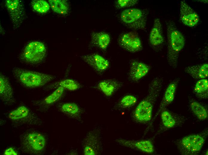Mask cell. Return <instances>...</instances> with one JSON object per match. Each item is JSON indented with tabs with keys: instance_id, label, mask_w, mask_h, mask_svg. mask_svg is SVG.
<instances>
[{
	"instance_id": "cell-16",
	"label": "cell",
	"mask_w": 208,
	"mask_h": 155,
	"mask_svg": "<svg viewBox=\"0 0 208 155\" xmlns=\"http://www.w3.org/2000/svg\"><path fill=\"white\" fill-rule=\"evenodd\" d=\"M150 69V66L143 62L132 60L130 62L128 78L132 82H136L146 76Z\"/></svg>"
},
{
	"instance_id": "cell-14",
	"label": "cell",
	"mask_w": 208,
	"mask_h": 155,
	"mask_svg": "<svg viewBox=\"0 0 208 155\" xmlns=\"http://www.w3.org/2000/svg\"><path fill=\"white\" fill-rule=\"evenodd\" d=\"M180 80L176 78L171 81L168 86L164 94L162 100L152 121H154L158 115L173 101Z\"/></svg>"
},
{
	"instance_id": "cell-30",
	"label": "cell",
	"mask_w": 208,
	"mask_h": 155,
	"mask_svg": "<svg viewBox=\"0 0 208 155\" xmlns=\"http://www.w3.org/2000/svg\"><path fill=\"white\" fill-rule=\"evenodd\" d=\"M161 114V118L163 125L167 128H171L175 125L176 121L170 113L164 110Z\"/></svg>"
},
{
	"instance_id": "cell-28",
	"label": "cell",
	"mask_w": 208,
	"mask_h": 155,
	"mask_svg": "<svg viewBox=\"0 0 208 155\" xmlns=\"http://www.w3.org/2000/svg\"><path fill=\"white\" fill-rule=\"evenodd\" d=\"M65 89L62 87H59L51 94L46 97L42 102L43 104L50 105L58 101L62 96Z\"/></svg>"
},
{
	"instance_id": "cell-6",
	"label": "cell",
	"mask_w": 208,
	"mask_h": 155,
	"mask_svg": "<svg viewBox=\"0 0 208 155\" xmlns=\"http://www.w3.org/2000/svg\"><path fill=\"white\" fill-rule=\"evenodd\" d=\"M22 149L25 152L38 154L42 152L46 145L44 136L39 132H31L24 134L21 138Z\"/></svg>"
},
{
	"instance_id": "cell-10",
	"label": "cell",
	"mask_w": 208,
	"mask_h": 155,
	"mask_svg": "<svg viewBox=\"0 0 208 155\" xmlns=\"http://www.w3.org/2000/svg\"><path fill=\"white\" fill-rule=\"evenodd\" d=\"M115 141L120 145L146 153L152 154L155 151L153 144L149 140H135L120 138L116 139Z\"/></svg>"
},
{
	"instance_id": "cell-15",
	"label": "cell",
	"mask_w": 208,
	"mask_h": 155,
	"mask_svg": "<svg viewBox=\"0 0 208 155\" xmlns=\"http://www.w3.org/2000/svg\"><path fill=\"white\" fill-rule=\"evenodd\" d=\"M89 135V145H85L83 148L85 155H95L101 154L102 151V136L100 130H95Z\"/></svg>"
},
{
	"instance_id": "cell-22",
	"label": "cell",
	"mask_w": 208,
	"mask_h": 155,
	"mask_svg": "<svg viewBox=\"0 0 208 155\" xmlns=\"http://www.w3.org/2000/svg\"><path fill=\"white\" fill-rule=\"evenodd\" d=\"M81 86V84L75 80L67 78L51 83L46 88L48 89H51L62 87L69 91H75L78 90Z\"/></svg>"
},
{
	"instance_id": "cell-32",
	"label": "cell",
	"mask_w": 208,
	"mask_h": 155,
	"mask_svg": "<svg viewBox=\"0 0 208 155\" xmlns=\"http://www.w3.org/2000/svg\"><path fill=\"white\" fill-rule=\"evenodd\" d=\"M17 152L13 148L10 147L4 151V155H17Z\"/></svg>"
},
{
	"instance_id": "cell-7",
	"label": "cell",
	"mask_w": 208,
	"mask_h": 155,
	"mask_svg": "<svg viewBox=\"0 0 208 155\" xmlns=\"http://www.w3.org/2000/svg\"><path fill=\"white\" fill-rule=\"evenodd\" d=\"M47 49L42 43L34 41L28 44L21 55V58L25 62L33 64L41 61L46 56Z\"/></svg>"
},
{
	"instance_id": "cell-26",
	"label": "cell",
	"mask_w": 208,
	"mask_h": 155,
	"mask_svg": "<svg viewBox=\"0 0 208 155\" xmlns=\"http://www.w3.org/2000/svg\"><path fill=\"white\" fill-rule=\"evenodd\" d=\"M50 6L54 12L60 14H67L69 10V6L67 1L64 0H50Z\"/></svg>"
},
{
	"instance_id": "cell-33",
	"label": "cell",
	"mask_w": 208,
	"mask_h": 155,
	"mask_svg": "<svg viewBox=\"0 0 208 155\" xmlns=\"http://www.w3.org/2000/svg\"><path fill=\"white\" fill-rule=\"evenodd\" d=\"M197 1L201 2H203L204 3H208V0H197Z\"/></svg>"
},
{
	"instance_id": "cell-12",
	"label": "cell",
	"mask_w": 208,
	"mask_h": 155,
	"mask_svg": "<svg viewBox=\"0 0 208 155\" xmlns=\"http://www.w3.org/2000/svg\"><path fill=\"white\" fill-rule=\"evenodd\" d=\"M80 58L97 72L102 74L109 66L108 61L101 55L95 53L83 55Z\"/></svg>"
},
{
	"instance_id": "cell-27",
	"label": "cell",
	"mask_w": 208,
	"mask_h": 155,
	"mask_svg": "<svg viewBox=\"0 0 208 155\" xmlns=\"http://www.w3.org/2000/svg\"><path fill=\"white\" fill-rule=\"evenodd\" d=\"M59 109L63 113L73 116L78 115L81 112L79 106L72 102L64 103L59 106Z\"/></svg>"
},
{
	"instance_id": "cell-19",
	"label": "cell",
	"mask_w": 208,
	"mask_h": 155,
	"mask_svg": "<svg viewBox=\"0 0 208 155\" xmlns=\"http://www.w3.org/2000/svg\"><path fill=\"white\" fill-rule=\"evenodd\" d=\"M149 41L153 47H156L161 46L164 42L162 24L159 18H156L150 32Z\"/></svg>"
},
{
	"instance_id": "cell-23",
	"label": "cell",
	"mask_w": 208,
	"mask_h": 155,
	"mask_svg": "<svg viewBox=\"0 0 208 155\" xmlns=\"http://www.w3.org/2000/svg\"><path fill=\"white\" fill-rule=\"evenodd\" d=\"M193 92L198 97L203 99L208 97V81L206 78L198 80L195 83Z\"/></svg>"
},
{
	"instance_id": "cell-11",
	"label": "cell",
	"mask_w": 208,
	"mask_h": 155,
	"mask_svg": "<svg viewBox=\"0 0 208 155\" xmlns=\"http://www.w3.org/2000/svg\"><path fill=\"white\" fill-rule=\"evenodd\" d=\"M120 46L132 53L139 52L143 49L142 44L138 34L134 32H127L120 35L118 39Z\"/></svg>"
},
{
	"instance_id": "cell-5",
	"label": "cell",
	"mask_w": 208,
	"mask_h": 155,
	"mask_svg": "<svg viewBox=\"0 0 208 155\" xmlns=\"http://www.w3.org/2000/svg\"><path fill=\"white\" fill-rule=\"evenodd\" d=\"M149 11L146 9L132 8L125 9L121 13L120 19L125 26L135 30H145Z\"/></svg>"
},
{
	"instance_id": "cell-17",
	"label": "cell",
	"mask_w": 208,
	"mask_h": 155,
	"mask_svg": "<svg viewBox=\"0 0 208 155\" xmlns=\"http://www.w3.org/2000/svg\"><path fill=\"white\" fill-rule=\"evenodd\" d=\"M0 97L7 105H13L15 103L13 88L7 77L2 74L0 75Z\"/></svg>"
},
{
	"instance_id": "cell-18",
	"label": "cell",
	"mask_w": 208,
	"mask_h": 155,
	"mask_svg": "<svg viewBox=\"0 0 208 155\" xmlns=\"http://www.w3.org/2000/svg\"><path fill=\"white\" fill-rule=\"evenodd\" d=\"M124 86L123 83L113 79H107L99 81L96 88L105 96H112Z\"/></svg>"
},
{
	"instance_id": "cell-3",
	"label": "cell",
	"mask_w": 208,
	"mask_h": 155,
	"mask_svg": "<svg viewBox=\"0 0 208 155\" xmlns=\"http://www.w3.org/2000/svg\"><path fill=\"white\" fill-rule=\"evenodd\" d=\"M13 76L25 87L34 88L43 86L56 78L55 75L15 67Z\"/></svg>"
},
{
	"instance_id": "cell-25",
	"label": "cell",
	"mask_w": 208,
	"mask_h": 155,
	"mask_svg": "<svg viewBox=\"0 0 208 155\" xmlns=\"http://www.w3.org/2000/svg\"><path fill=\"white\" fill-rule=\"evenodd\" d=\"M190 106L192 113L199 120H204L207 118L208 114L207 109L199 103L193 100L190 102Z\"/></svg>"
},
{
	"instance_id": "cell-2",
	"label": "cell",
	"mask_w": 208,
	"mask_h": 155,
	"mask_svg": "<svg viewBox=\"0 0 208 155\" xmlns=\"http://www.w3.org/2000/svg\"><path fill=\"white\" fill-rule=\"evenodd\" d=\"M167 39L166 59L169 66L174 69L178 66L180 52L183 49L185 39L182 33L172 20L166 22Z\"/></svg>"
},
{
	"instance_id": "cell-29",
	"label": "cell",
	"mask_w": 208,
	"mask_h": 155,
	"mask_svg": "<svg viewBox=\"0 0 208 155\" xmlns=\"http://www.w3.org/2000/svg\"><path fill=\"white\" fill-rule=\"evenodd\" d=\"M31 5L34 10L40 13L47 12L50 7L49 3L45 1L42 0H32Z\"/></svg>"
},
{
	"instance_id": "cell-9",
	"label": "cell",
	"mask_w": 208,
	"mask_h": 155,
	"mask_svg": "<svg viewBox=\"0 0 208 155\" xmlns=\"http://www.w3.org/2000/svg\"><path fill=\"white\" fill-rule=\"evenodd\" d=\"M11 121L22 124H35L39 123V118L25 106H20L13 110L8 115Z\"/></svg>"
},
{
	"instance_id": "cell-24",
	"label": "cell",
	"mask_w": 208,
	"mask_h": 155,
	"mask_svg": "<svg viewBox=\"0 0 208 155\" xmlns=\"http://www.w3.org/2000/svg\"><path fill=\"white\" fill-rule=\"evenodd\" d=\"M137 98L132 94H127L123 97L115 105L114 108L117 110H123L134 106L137 103Z\"/></svg>"
},
{
	"instance_id": "cell-21",
	"label": "cell",
	"mask_w": 208,
	"mask_h": 155,
	"mask_svg": "<svg viewBox=\"0 0 208 155\" xmlns=\"http://www.w3.org/2000/svg\"><path fill=\"white\" fill-rule=\"evenodd\" d=\"M91 39V44L93 46L104 50L106 49L110 42L109 35L103 32L93 33Z\"/></svg>"
},
{
	"instance_id": "cell-8",
	"label": "cell",
	"mask_w": 208,
	"mask_h": 155,
	"mask_svg": "<svg viewBox=\"0 0 208 155\" xmlns=\"http://www.w3.org/2000/svg\"><path fill=\"white\" fill-rule=\"evenodd\" d=\"M5 4L14 29H16L20 26L25 18L23 2L18 0H7Z\"/></svg>"
},
{
	"instance_id": "cell-1",
	"label": "cell",
	"mask_w": 208,
	"mask_h": 155,
	"mask_svg": "<svg viewBox=\"0 0 208 155\" xmlns=\"http://www.w3.org/2000/svg\"><path fill=\"white\" fill-rule=\"evenodd\" d=\"M163 78L158 76L154 78L149 85L146 97L138 104L132 114L134 121L146 123L152 118L154 105L163 87Z\"/></svg>"
},
{
	"instance_id": "cell-31",
	"label": "cell",
	"mask_w": 208,
	"mask_h": 155,
	"mask_svg": "<svg viewBox=\"0 0 208 155\" xmlns=\"http://www.w3.org/2000/svg\"><path fill=\"white\" fill-rule=\"evenodd\" d=\"M138 0H117L116 1L115 6L118 9H121L134 6L138 3Z\"/></svg>"
},
{
	"instance_id": "cell-4",
	"label": "cell",
	"mask_w": 208,
	"mask_h": 155,
	"mask_svg": "<svg viewBox=\"0 0 208 155\" xmlns=\"http://www.w3.org/2000/svg\"><path fill=\"white\" fill-rule=\"evenodd\" d=\"M207 132L189 135L176 141L175 145L180 154L195 155L201 150L207 137Z\"/></svg>"
},
{
	"instance_id": "cell-20",
	"label": "cell",
	"mask_w": 208,
	"mask_h": 155,
	"mask_svg": "<svg viewBox=\"0 0 208 155\" xmlns=\"http://www.w3.org/2000/svg\"><path fill=\"white\" fill-rule=\"evenodd\" d=\"M184 70L195 80L206 78L208 75V64L205 63L190 65L185 67Z\"/></svg>"
},
{
	"instance_id": "cell-13",
	"label": "cell",
	"mask_w": 208,
	"mask_h": 155,
	"mask_svg": "<svg viewBox=\"0 0 208 155\" xmlns=\"http://www.w3.org/2000/svg\"><path fill=\"white\" fill-rule=\"evenodd\" d=\"M179 17L184 25L190 27L196 26L199 21L198 15L184 0L181 2Z\"/></svg>"
},
{
	"instance_id": "cell-34",
	"label": "cell",
	"mask_w": 208,
	"mask_h": 155,
	"mask_svg": "<svg viewBox=\"0 0 208 155\" xmlns=\"http://www.w3.org/2000/svg\"><path fill=\"white\" fill-rule=\"evenodd\" d=\"M205 154H205L208 155V151H206V153H205Z\"/></svg>"
}]
</instances>
